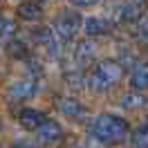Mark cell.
<instances>
[{"mask_svg":"<svg viewBox=\"0 0 148 148\" xmlns=\"http://www.w3.org/2000/svg\"><path fill=\"white\" fill-rule=\"evenodd\" d=\"M128 121L123 117H117V114H99L97 121L92 126L94 137L99 139L101 144H108V146H114V144H121L123 139L128 137Z\"/></svg>","mask_w":148,"mask_h":148,"instance_id":"obj_1","label":"cell"},{"mask_svg":"<svg viewBox=\"0 0 148 148\" xmlns=\"http://www.w3.org/2000/svg\"><path fill=\"white\" fill-rule=\"evenodd\" d=\"M121 74H123V65L108 58V61H101V63L94 65L88 83H90L92 90H108L121 79Z\"/></svg>","mask_w":148,"mask_h":148,"instance_id":"obj_2","label":"cell"},{"mask_svg":"<svg viewBox=\"0 0 148 148\" xmlns=\"http://www.w3.org/2000/svg\"><path fill=\"white\" fill-rule=\"evenodd\" d=\"M79 29H81V16L74 11H65L56 18L54 34L58 36V40H70L74 34H79Z\"/></svg>","mask_w":148,"mask_h":148,"instance_id":"obj_3","label":"cell"},{"mask_svg":"<svg viewBox=\"0 0 148 148\" xmlns=\"http://www.w3.org/2000/svg\"><path fill=\"white\" fill-rule=\"evenodd\" d=\"M148 11V2H123V5H117V20L119 23H135V20H141Z\"/></svg>","mask_w":148,"mask_h":148,"instance_id":"obj_4","label":"cell"},{"mask_svg":"<svg viewBox=\"0 0 148 148\" xmlns=\"http://www.w3.org/2000/svg\"><path fill=\"white\" fill-rule=\"evenodd\" d=\"M32 38H34V45L43 47L49 56H58V36H56L49 27L36 29V32L32 34Z\"/></svg>","mask_w":148,"mask_h":148,"instance_id":"obj_5","label":"cell"},{"mask_svg":"<svg viewBox=\"0 0 148 148\" xmlns=\"http://www.w3.org/2000/svg\"><path fill=\"white\" fill-rule=\"evenodd\" d=\"M38 90V83L34 79H23V81H16V83L9 88V101H25V99H32Z\"/></svg>","mask_w":148,"mask_h":148,"instance_id":"obj_6","label":"cell"},{"mask_svg":"<svg viewBox=\"0 0 148 148\" xmlns=\"http://www.w3.org/2000/svg\"><path fill=\"white\" fill-rule=\"evenodd\" d=\"M36 135H38V141H40V144H56V141L63 139V128H61V123L47 119L45 123L36 130Z\"/></svg>","mask_w":148,"mask_h":148,"instance_id":"obj_7","label":"cell"},{"mask_svg":"<svg viewBox=\"0 0 148 148\" xmlns=\"http://www.w3.org/2000/svg\"><path fill=\"white\" fill-rule=\"evenodd\" d=\"M83 32L88 38H94V36H106L112 32V23L106 18H99V16H92L83 23Z\"/></svg>","mask_w":148,"mask_h":148,"instance_id":"obj_8","label":"cell"},{"mask_svg":"<svg viewBox=\"0 0 148 148\" xmlns=\"http://www.w3.org/2000/svg\"><path fill=\"white\" fill-rule=\"evenodd\" d=\"M56 103H58V110L63 112L65 117H70V119H79V117L85 114V108L72 97H61Z\"/></svg>","mask_w":148,"mask_h":148,"instance_id":"obj_9","label":"cell"},{"mask_svg":"<svg viewBox=\"0 0 148 148\" xmlns=\"http://www.w3.org/2000/svg\"><path fill=\"white\" fill-rule=\"evenodd\" d=\"M18 119H20V126L25 130H38L47 121V117L40 110H23Z\"/></svg>","mask_w":148,"mask_h":148,"instance_id":"obj_10","label":"cell"},{"mask_svg":"<svg viewBox=\"0 0 148 148\" xmlns=\"http://www.w3.org/2000/svg\"><path fill=\"white\" fill-rule=\"evenodd\" d=\"M94 54H97V45H94L92 40H88V38H85V40H79L76 47H74V56H76V61L81 65L88 63Z\"/></svg>","mask_w":148,"mask_h":148,"instance_id":"obj_11","label":"cell"},{"mask_svg":"<svg viewBox=\"0 0 148 148\" xmlns=\"http://www.w3.org/2000/svg\"><path fill=\"white\" fill-rule=\"evenodd\" d=\"M130 85L135 88V92L148 88V63H141V65L135 67V72H132V76H130Z\"/></svg>","mask_w":148,"mask_h":148,"instance_id":"obj_12","label":"cell"},{"mask_svg":"<svg viewBox=\"0 0 148 148\" xmlns=\"http://www.w3.org/2000/svg\"><path fill=\"white\" fill-rule=\"evenodd\" d=\"M18 16L23 20H38L43 16V5L40 2H23L18 7Z\"/></svg>","mask_w":148,"mask_h":148,"instance_id":"obj_13","label":"cell"},{"mask_svg":"<svg viewBox=\"0 0 148 148\" xmlns=\"http://www.w3.org/2000/svg\"><path fill=\"white\" fill-rule=\"evenodd\" d=\"M146 101H148V99L141 92H128V94H123V97H121V106H123V108H130V110L141 108Z\"/></svg>","mask_w":148,"mask_h":148,"instance_id":"obj_14","label":"cell"},{"mask_svg":"<svg viewBox=\"0 0 148 148\" xmlns=\"http://www.w3.org/2000/svg\"><path fill=\"white\" fill-rule=\"evenodd\" d=\"M7 52H9V56H14V58H27L29 56V47L23 43V40H9V45H7Z\"/></svg>","mask_w":148,"mask_h":148,"instance_id":"obj_15","label":"cell"},{"mask_svg":"<svg viewBox=\"0 0 148 148\" xmlns=\"http://www.w3.org/2000/svg\"><path fill=\"white\" fill-rule=\"evenodd\" d=\"M14 34H16V23L11 18H7V16H0V43L9 40Z\"/></svg>","mask_w":148,"mask_h":148,"instance_id":"obj_16","label":"cell"},{"mask_svg":"<svg viewBox=\"0 0 148 148\" xmlns=\"http://www.w3.org/2000/svg\"><path fill=\"white\" fill-rule=\"evenodd\" d=\"M132 148H148V135H144L141 130L135 132V137H132Z\"/></svg>","mask_w":148,"mask_h":148,"instance_id":"obj_17","label":"cell"},{"mask_svg":"<svg viewBox=\"0 0 148 148\" xmlns=\"http://www.w3.org/2000/svg\"><path fill=\"white\" fill-rule=\"evenodd\" d=\"M139 34H141V38H144V40H148V23L141 27V32H139Z\"/></svg>","mask_w":148,"mask_h":148,"instance_id":"obj_18","label":"cell"},{"mask_svg":"<svg viewBox=\"0 0 148 148\" xmlns=\"http://www.w3.org/2000/svg\"><path fill=\"white\" fill-rule=\"evenodd\" d=\"M141 132H144V135H148V119L144 121V126H141Z\"/></svg>","mask_w":148,"mask_h":148,"instance_id":"obj_19","label":"cell"},{"mask_svg":"<svg viewBox=\"0 0 148 148\" xmlns=\"http://www.w3.org/2000/svg\"><path fill=\"white\" fill-rule=\"evenodd\" d=\"M16 148H32V146H16Z\"/></svg>","mask_w":148,"mask_h":148,"instance_id":"obj_20","label":"cell"}]
</instances>
